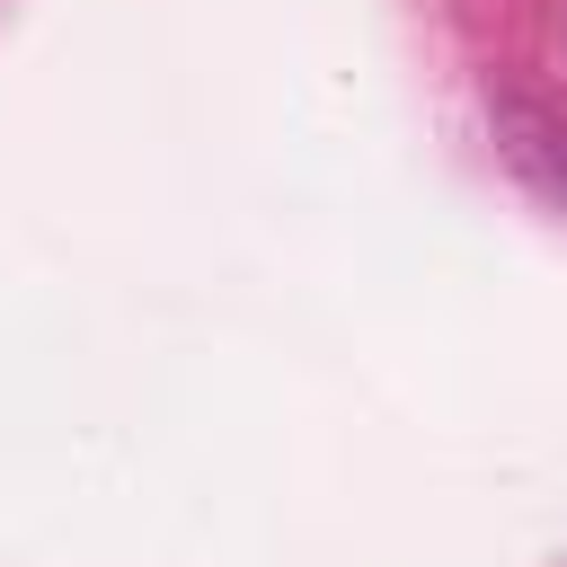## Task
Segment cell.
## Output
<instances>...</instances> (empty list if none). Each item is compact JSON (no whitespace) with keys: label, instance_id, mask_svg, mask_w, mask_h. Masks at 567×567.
<instances>
[{"label":"cell","instance_id":"cell-1","mask_svg":"<svg viewBox=\"0 0 567 567\" xmlns=\"http://www.w3.org/2000/svg\"><path fill=\"white\" fill-rule=\"evenodd\" d=\"M496 151L540 186V195H567V124L523 106V97H496Z\"/></svg>","mask_w":567,"mask_h":567}]
</instances>
